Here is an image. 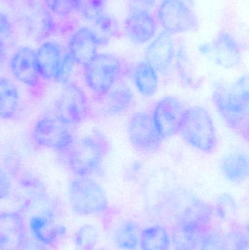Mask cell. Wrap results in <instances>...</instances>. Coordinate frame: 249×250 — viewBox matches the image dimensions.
<instances>
[{"instance_id":"cell-22","label":"cell","mask_w":249,"mask_h":250,"mask_svg":"<svg viewBox=\"0 0 249 250\" xmlns=\"http://www.w3.org/2000/svg\"><path fill=\"white\" fill-rule=\"evenodd\" d=\"M220 168L225 179L232 183H242L249 176L248 157L241 151L229 153L221 160Z\"/></svg>"},{"instance_id":"cell-20","label":"cell","mask_w":249,"mask_h":250,"mask_svg":"<svg viewBox=\"0 0 249 250\" xmlns=\"http://www.w3.org/2000/svg\"><path fill=\"white\" fill-rule=\"evenodd\" d=\"M211 48L215 61L221 67L232 69L241 64L242 60L241 45L230 34L220 32L213 41Z\"/></svg>"},{"instance_id":"cell-36","label":"cell","mask_w":249,"mask_h":250,"mask_svg":"<svg viewBox=\"0 0 249 250\" xmlns=\"http://www.w3.org/2000/svg\"><path fill=\"white\" fill-rule=\"evenodd\" d=\"M75 64L76 63L73 61L69 53H64L61 67L55 82L64 85L70 83Z\"/></svg>"},{"instance_id":"cell-24","label":"cell","mask_w":249,"mask_h":250,"mask_svg":"<svg viewBox=\"0 0 249 250\" xmlns=\"http://www.w3.org/2000/svg\"><path fill=\"white\" fill-rule=\"evenodd\" d=\"M20 95L17 86L7 78L0 76V118L13 120L19 113Z\"/></svg>"},{"instance_id":"cell-3","label":"cell","mask_w":249,"mask_h":250,"mask_svg":"<svg viewBox=\"0 0 249 250\" xmlns=\"http://www.w3.org/2000/svg\"><path fill=\"white\" fill-rule=\"evenodd\" d=\"M110 151L109 141L99 130L92 131L74 143L67 152V163L76 176L96 173Z\"/></svg>"},{"instance_id":"cell-10","label":"cell","mask_w":249,"mask_h":250,"mask_svg":"<svg viewBox=\"0 0 249 250\" xmlns=\"http://www.w3.org/2000/svg\"><path fill=\"white\" fill-rule=\"evenodd\" d=\"M158 19L164 31L172 35L198 28L197 16L183 0H162L158 8Z\"/></svg>"},{"instance_id":"cell-40","label":"cell","mask_w":249,"mask_h":250,"mask_svg":"<svg viewBox=\"0 0 249 250\" xmlns=\"http://www.w3.org/2000/svg\"></svg>"},{"instance_id":"cell-12","label":"cell","mask_w":249,"mask_h":250,"mask_svg":"<svg viewBox=\"0 0 249 250\" xmlns=\"http://www.w3.org/2000/svg\"><path fill=\"white\" fill-rule=\"evenodd\" d=\"M95 101L99 114L114 117L128 112L133 108L134 97L128 85L121 81L102 96L95 98Z\"/></svg>"},{"instance_id":"cell-8","label":"cell","mask_w":249,"mask_h":250,"mask_svg":"<svg viewBox=\"0 0 249 250\" xmlns=\"http://www.w3.org/2000/svg\"><path fill=\"white\" fill-rule=\"evenodd\" d=\"M72 126L54 117H44L34 125L32 136L38 146L67 152L75 141Z\"/></svg>"},{"instance_id":"cell-31","label":"cell","mask_w":249,"mask_h":250,"mask_svg":"<svg viewBox=\"0 0 249 250\" xmlns=\"http://www.w3.org/2000/svg\"><path fill=\"white\" fill-rule=\"evenodd\" d=\"M213 214L222 220H229L235 215L237 205L235 200L230 194H222L216 200L213 207Z\"/></svg>"},{"instance_id":"cell-13","label":"cell","mask_w":249,"mask_h":250,"mask_svg":"<svg viewBox=\"0 0 249 250\" xmlns=\"http://www.w3.org/2000/svg\"><path fill=\"white\" fill-rule=\"evenodd\" d=\"M10 69L13 77L27 87L37 89L40 86L42 79L33 48L28 46L19 48L10 59Z\"/></svg>"},{"instance_id":"cell-26","label":"cell","mask_w":249,"mask_h":250,"mask_svg":"<svg viewBox=\"0 0 249 250\" xmlns=\"http://www.w3.org/2000/svg\"><path fill=\"white\" fill-rule=\"evenodd\" d=\"M114 242L121 250L137 249L139 244L138 226L133 221L125 222L115 231Z\"/></svg>"},{"instance_id":"cell-17","label":"cell","mask_w":249,"mask_h":250,"mask_svg":"<svg viewBox=\"0 0 249 250\" xmlns=\"http://www.w3.org/2000/svg\"><path fill=\"white\" fill-rule=\"evenodd\" d=\"M124 29L126 36L132 42L143 45L156 34V22L147 10L138 9L132 11L126 18Z\"/></svg>"},{"instance_id":"cell-7","label":"cell","mask_w":249,"mask_h":250,"mask_svg":"<svg viewBox=\"0 0 249 250\" xmlns=\"http://www.w3.org/2000/svg\"><path fill=\"white\" fill-rule=\"evenodd\" d=\"M54 116L64 124L77 126L92 114V104L84 91L75 83L64 85L54 104Z\"/></svg>"},{"instance_id":"cell-16","label":"cell","mask_w":249,"mask_h":250,"mask_svg":"<svg viewBox=\"0 0 249 250\" xmlns=\"http://www.w3.org/2000/svg\"><path fill=\"white\" fill-rule=\"evenodd\" d=\"M55 218L54 208L31 217L29 229L37 242L47 247H53L66 234L65 228L57 224Z\"/></svg>"},{"instance_id":"cell-34","label":"cell","mask_w":249,"mask_h":250,"mask_svg":"<svg viewBox=\"0 0 249 250\" xmlns=\"http://www.w3.org/2000/svg\"><path fill=\"white\" fill-rule=\"evenodd\" d=\"M48 10L57 16L66 17L76 11V0H44Z\"/></svg>"},{"instance_id":"cell-6","label":"cell","mask_w":249,"mask_h":250,"mask_svg":"<svg viewBox=\"0 0 249 250\" xmlns=\"http://www.w3.org/2000/svg\"><path fill=\"white\" fill-rule=\"evenodd\" d=\"M70 207L80 216L102 214L108 208L106 192L102 187L89 176H76L68 188Z\"/></svg>"},{"instance_id":"cell-37","label":"cell","mask_w":249,"mask_h":250,"mask_svg":"<svg viewBox=\"0 0 249 250\" xmlns=\"http://www.w3.org/2000/svg\"><path fill=\"white\" fill-rule=\"evenodd\" d=\"M13 183L8 173L0 167V201L7 198L11 193Z\"/></svg>"},{"instance_id":"cell-33","label":"cell","mask_w":249,"mask_h":250,"mask_svg":"<svg viewBox=\"0 0 249 250\" xmlns=\"http://www.w3.org/2000/svg\"><path fill=\"white\" fill-rule=\"evenodd\" d=\"M197 248L199 250H228L225 236L214 231L205 233Z\"/></svg>"},{"instance_id":"cell-1","label":"cell","mask_w":249,"mask_h":250,"mask_svg":"<svg viewBox=\"0 0 249 250\" xmlns=\"http://www.w3.org/2000/svg\"><path fill=\"white\" fill-rule=\"evenodd\" d=\"M249 83L248 76H243L230 85L218 83L212 95L221 118L246 142L249 139Z\"/></svg>"},{"instance_id":"cell-2","label":"cell","mask_w":249,"mask_h":250,"mask_svg":"<svg viewBox=\"0 0 249 250\" xmlns=\"http://www.w3.org/2000/svg\"><path fill=\"white\" fill-rule=\"evenodd\" d=\"M213 207L194 200L183 211L172 228L171 242L175 250H195L213 218Z\"/></svg>"},{"instance_id":"cell-35","label":"cell","mask_w":249,"mask_h":250,"mask_svg":"<svg viewBox=\"0 0 249 250\" xmlns=\"http://www.w3.org/2000/svg\"><path fill=\"white\" fill-rule=\"evenodd\" d=\"M177 67L181 82L185 85L192 84L193 78L189 62L188 57L184 48L178 50L177 54Z\"/></svg>"},{"instance_id":"cell-39","label":"cell","mask_w":249,"mask_h":250,"mask_svg":"<svg viewBox=\"0 0 249 250\" xmlns=\"http://www.w3.org/2000/svg\"><path fill=\"white\" fill-rule=\"evenodd\" d=\"M134 1H137V3L144 6V7H152L154 6L156 0H134Z\"/></svg>"},{"instance_id":"cell-9","label":"cell","mask_w":249,"mask_h":250,"mask_svg":"<svg viewBox=\"0 0 249 250\" xmlns=\"http://www.w3.org/2000/svg\"><path fill=\"white\" fill-rule=\"evenodd\" d=\"M127 134L133 146L143 154L156 152L163 141L154 124L152 113L147 111H138L130 117Z\"/></svg>"},{"instance_id":"cell-32","label":"cell","mask_w":249,"mask_h":250,"mask_svg":"<svg viewBox=\"0 0 249 250\" xmlns=\"http://www.w3.org/2000/svg\"><path fill=\"white\" fill-rule=\"evenodd\" d=\"M13 37V26L9 18L0 13V61L4 60L10 48Z\"/></svg>"},{"instance_id":"cell-14","label":"cell","mask_w":249,"mask_h":250,"mask_svg":"<svg viewBox=\"0 0 249 250\" xmlns=\"http://www.w3.org/2000/svg\"><path fill=\"white\" fill-rule=\"evenodd\" d=\"M175 43L172 35L162 31L150 42L145 50V61L158 73L168 75L172 68L175 58Z\"/></svg>"},{"instance_id":"cell-27","label":"cell","mask_w":249,"mask_h":250,"mask_svg":"<svg viewBox=\"0 0 249 250\" xmlns=\"http://www.w3.org/2000/svg\"><path fill=\"white\" fill-rule=\"evenodd\" d=\"M94 23L95 26L92 29L97 39L99 46L105 45L111 38L119 35L118 22L108 15L103 13L94 21Z\"/></svg>"},{"instance_id":"cell-25","label":"cell","mask_w":249,"mask_h":250,"mask_svg":"<svg viewBox=\"0 0 249 250\" xmlns=\"http://www.w3.org/2000/svg\"><path fill=\"white\" fill-rule=\"evenodd\" d=\"M139 244L141 250H170L171 236L162 226H151L140 233Z\"/></svg>"},{"instance_id":"cell-28","label":"cell","mask_w":249,"mask_h":250,"mask_svg":"<svg viewBox=\"0 0 249 250\" xmlns=\"http://www.w3.org/2000/svg\"><path fill=\"white\" fill-rule=\"evenodd\" d=\"M97 230L92 225H85L77 230L75 236V245L77 250H95L97 244Z\"/></svg>"},{"instance_id":"cell-4","label":"cell","mask_w":249,"mask_h":250,"mask_svg":"<svg viewBox=\"0 0 249 250\" xmlns=\"http://www.w3.org/2000/svg\"><path fill=\"white\" fill-rule=\"evenodd\" d=\"M83 68L85 83L95 98L106 93L130 73L124 60L108 53L96 54Z\"/></svg>"},{"instance_id":"cell-38","label":"cell","mask_w":249,"mask_h":250,"mask_svg":"<svg viewBox=\"0 0 249 250\" xmlns=\"http://www.w3.org/2000/svg\"><path fill=\"white\" fill-rule=\"evenodd\" d=\"M22 250H50L48 247L38 242L33 241H26V244L23 246Z\"/></svg>"},{"instance_id":"cell-30","label":"cell","mask_w":249,"mask_h":250,"mask_svg":"<svg viewBox=\"0 0 249 250\" xmlns=\"http://www.w3.org/2000/svg\"><path fill=\"white\" fill-rule=\"evenodd\" d=\"M225 238L228 250H249L248 228L237 225Z\"/></svg>"},{"instance_id":"cell-23","label":"cell","mask_w":249,"mask_h":250,"mask_svg":"<svg viewBox=\"0 0 249 250\" xmlns=\"http://www.w3.org/2000/svg\"><path fill=\"white\" fill-rule=\"evenodd\" d=\"M133 82L142 96L150 98L157 92L159 76L156 70L147 62L137 63L132 70Z\"/></svg>"},{"instance_id":"cell-15","label":"cell","mask_w":249,"mask_h":250,"mask_svg":"<svg viewBox=\"0 0 249 250\" xmlns=\"http://www.w3.org/2000/svg\"><path fill=\"white\" fill-rule=\"evenodd\" d=\"M26 241L23 215L17 211L0 212V250H22Z\"/></svg>"},{"instance_id":"cell-5","label":"cell","mask_w":249,"mask_h":250,"mask_svg":"<svg viewBox=\"0 0 249 250\" xmlns=\"http://www.w3.org/2000/svg\"><path fill=\"white\" fill-rule=\"evenodd\" d=\"M178 134L187 144L205 154H213L217 148L216 127L204 107L185 108Z\"/></svg>"},{"instance_id":"cell-21","label":"cell","mask_w":249,"mask_h":250,"mask_svg":"<svg viewBox=\"0 0 249 250\" xmlns=\"http://www.w3.org/2000/svg\"><path fill=\"white\" fill-rule=\"evenodd\" d=\"M35 55L41 79L56 81L64 56L59 44L54 41H47L35 51Z\"/></svg>"},{"instance_id":"cell-18","label":"cell","mask_w":249,"mask_h":250,"mask_svg":"<svg viewBox=\"0 0 249 250\" xmlns=\"http://www.w3.org/2000/svg\"><path fill=\"white\" fill-rule=\"evenodd\" d=\"M99 46L92 29L81 27L70 37L67 52L76 64L83 67L96 57Z\"/></svg>"},{"instance_id":"cell-11","label":"cell","mask_w":249,"mask_h":250,"mask_svg":"<svg viewBox=\"0 0 249 250\" xmlns=\"http://www.w3.org/2000/svg\"><path fill=\"white\" fill-rule=\"evenodd\" d=\"M184 111L181 103L173 97H165L156 103L152 117L163 139L178 133Z\"/></svg>"},{"instance_id":"cell-19","label":"cell","mask_w":249,"mask_h":250,"mask_svg":"<svg viewBox=\"0 0 249 250\" xmlns=\"http://www.w3.org/2000/svg\"><path fill=\"white\" fill-rule=\"evenodd\" d=\"M23 26L31 38L35 41H42L51 35L55 23L48 8L41 4H32L25 13Z\"/></svg>"},{"instance_id":"cell-29","label":"cell","mask_w":249,"mask_h":250,"mask_svg":"<svg viewBox=\"0 0 249 250\" xmlns=\"http://www.w3.org/2000/svg\"><path fill=\"white\" fill-rule=\"evenodd\" d=\"M105 1L106 0H76V11L84 19L94 21L103 14Z\"/></svg>"}]
</instances>
